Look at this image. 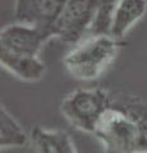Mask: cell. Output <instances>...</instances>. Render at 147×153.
<instances>
[{"label":"cell","mask_w":147,"mask_h":153,"mask_svg":"<svg viewBox=\"0 0 147 153\" xmlns=\"http://www.w3.org/2000/svg\"><path fill=\"white\" fill-rule=\"evenodd\" d=\"M123 42L110 35H91L68 52L63 64L74 79L91 82L100 78L116 57Z\"/></svg>","instance_id":"1"},{"label":"cell","mask_w":147,"mask_h":153,"mask_svg":"<svg viewBox=\"0 0 147 153\" xmlns=\"http://www.w3.org/2000/svg\"><path fill=\"white\" fill-rule=\"evenodd\" d=\"M93 134L104 153H138V124L124 102L106 110Z\"/></svg>","instance_id":"2"},{"label":"cell","mask_w":147,"mask_h":153,"mask_svg":"<svg viewBox=\"0 0 147 153\" xmlns=\"http://www.w3.org/2000/svg\"><path fill=\"white\" fill-rule=\"evenodd\" d=\"M111 105V96L107 91L79 88L65 96L60 105V111L75 129L93 134L98 120Z\"/></svg>","instance_id":"3"},{"label":"cell","mask_w":147,"mask_h":153,"mask_svg":"<svg viewBox=\"0 0 147 153\" xmlns=\"http://www.w3.org/2000/svg\"><path fill=\"white\" fill-rule=\"evenodd\" d=\"M97 10V0H68L53 27L55 38L75 44L90 32Z\"/></svg>","instance_id":"4"},{"label":"cell","mask_w":147,"mask_h":153,"mask_svg":"<svg viewBox=\"0 0 147 153\" xmlns=\"http://www.w3.org/2000/svg\"><path fill=\"white\" fill-rule=\"evenodd\" d=\"M50 37L34 25L17 22L3 28L0 32V51L13 55L39 56Z\"/></svg>","instance_id":"5"},{"label":"cell","mask_w":147,"mask_h":153,"mask_svg":"<svg viewBox=\"0 0 147 153\" xmlns=\"http://www.w3.org/2000/svg\"><path fill=\"white\" fill-rule=\"evenodd\" d=\"M67 1L68 0H16L14 18L17 22L41 28L53 38V27Z\"/></svg>","instance_id":"6"},{"label":"cell","mask_w":147,"mask_h":153,"mask_svg":"<svg viewBox=\"0 0 147 153\" xmlns=\"http://www.w3.org/2000/svg\"><path fill=\"white\" fill-rule=\"evenodd\" d=\"M31 153H78L70 135L59 129L35 126L30 134Z\"/></svg>","instance_id":"7"},{"label":"cell","mask_w":147,"mask_h":153,"mask_svg":"<svg viewBox=\"0 0 147 153\" xmlns=\"http://www.w3.org/2000/svg\"><path fill=\"white\" fill-rule=\"evenodd\" d=\"M0 64L10 74L23 82H37L45 75V64L39 56L13 55L0 51Z\"/></svg>","instance_id":"8"},{"label":"cell","mask_w":147,"mask_h":153,"mask_svg":"<svg viewBox=\"0 0 147 153\" xmlns=\"http://www.w3.org/2000/svg\"><path fill=\"white\" fill-rule=\"evenodd\" d=\"M147 12V0H122L114 12L109 35L122 40Z\"/></svg>","instance_id":"9"},{"label":"cell","mask_w":147,"mask_h":153,"mask_svg":"<svg viewBox=\"0 0 147 153\" xmlns=\"http://www.w3.org/2000/svg\"><path fill=\"white\" fill-rule=\"evenodd\" d=\"M30 143V137L5 107L0 110V147L1 149L22 148Z\"/></svg>","instance_id":"10"},{"label":"cell","mask_w":147,"mask_h":153,"mask_svg":"<svg viewBox=\"0 0 147 153\" xmlns=\"http://www.w3.org/2000/svg\"><path fill=\"white\" fill-rule=\"evenodd\" d=\"M122 0H97V10L90 27L91 35H109L114 12Z\"/></svg>","instance_id":"11"},{"label":"cell","mask_w":147,"mask_h":153,"mask_svg":"<svg viewBox=\"0 0 147 153\" xmlns=\"http://www.w3.org/2000/svg\"><path fill=\"white\" fill-rule=\"evenodd\" d=\"M138 124V153H147V105L137 101L127 102Z\"/></svg>","instance_id":"12"}]
</instances>
